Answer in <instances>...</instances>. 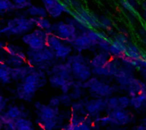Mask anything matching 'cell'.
<instances>
[{"mask_svg": "<svg viewBox=\"0 0 146 130\" xmlns=\"http://www.w3.org/2000/svg\"><path fill=\"white\" fill-rule=\"evenodd\" d=\"M46 83L45 74L41 70H33L25 77L21 79L16 88V94L19 99L31 101L38 89Z\"/></svg>", "mask_w": 146, "mask_h": 130, "instance_id": "cell-1", "label": "cell"}, {"mask_svg": "<svg viewBox=\"0 0 146 130\" xmlns=\"http://www.w3.org/2000/svg\"><path fill=\"white\" fill-rule=\"evenodd\" d=\"M38 113V123L45 130H53L58 121V112L56 108L50 105L36 103L35 105Z\"/></svg>", "mask_w": 146, "mask_h": 130, "instance_id": "cell-2", "label": "cell"}, {"mask_svg": "<svg viewBox=\"0 0 146 130\" xmlns=\"http://www.w3.org/2000/svg\"><path fill=\"white\" fill-rule=\"evenodd\" d=\"M34 22L31 18L16 17L9 20L5 27L2 29V33L10 35H25L30 32L34 27Z\"/></svg>", "mask_w": 146, "mask_h": 130, "instance_id": "cell-3", "label": "cell"}, {"mask_svg": "<svg viewBox=\"0 0 146 130\" xmlns=\"http://www.w3.org/2000/svg\"><path fill=\"white\" fill-rule=\"evenodd\" d=\"M27 58L28 62L32 66H45L48 64L51 63L56 57L54 52L48 46H46L40 49H29L27 51Z\"/></svg>", "mask_w": 146, "mask_h": 130, "instance_id": "cell-4", "label": "cell"}, {"mask_svg": "<svg viewBox=\"0 0 146 130\" xmlns=\"http://www.w3.org/2000/svg\"><path fill=\"white\" fill-rule=\"evenodd\" d=\"M68 63L71 66L73 77L80 81H86L91 76V70L85 63V59L81 55H74L68 58Z\"/></svg>", "mask_w": 146, "mask_h": 130, "instance_id": "cell-5", "label": "cell"}, {"mask_svg": "<svg viewBox=\"0 0 146 130\" xmlns=\"http://www.w3.org/2000/svg\"><path fill=\"white\" fill-rule=\"evenodd\" d=\"M48 34L49 33L47 32L38 28L25 34L21 39L23 43L30 48V49H40L47 46Z\"/></svg>", "mask_w": 146, "mask_h": 130, "instance_id": "cell-6", "label": "cell"}, {"mask_svg": "<svg viewBox=\"0 0 146 130\" xmlns=\"http://www.w3.org/2000/svg\"><path fill=\"white\" fill-rule=\"evenodd\" d=\"M76 30V27L71 23L59 22L51 25L49 33L53 34L62 40L70 43L77 36Z\"/></svg>", "mask_w": 146, "mask_h": 130, "instance_id": "cell-7", "label": "cell"}, {"mask_svg": "<svg viewBox=\"0 0 146 130\" xmlns=\"http://www.w3.org/2000/svg\"><path fill=\"white\" fill-rule=\"evenodd\" d=\"M47 46L54 52L56 58H66L72 51L71 47L66 44L63 40L50 33L48 34Z\"/></svg>", "mask_w": 146, "mask_h": 130, "instance_id": "cell-8", "label": "cell"}, {"mask_svg": "<svg viewBox=\"0 0 146 130\" xmlns=\"http://www.w3.org/2000/svg\"><path fill=\"white\" fill-rule=\"evenodd\" d=\"M70 43L74 49H76L79 51L90 49L92 46L96 44V43L89 36L88 31H85L82 34L77 35L76 37Z\"/></svg>", "mask_w": 146, "mask_h": 130, "instance_id": "cell-9", "label": "cell"}, {"mask_svg": "<svg viewBox=\"0 0 146 130\" xmlns=\"http://www.w3.org/2000/svg\"><path fill=\"white\" fill-rule=\"evenodd\" d=\"M42 2L47 14L53 18L59 17L64 11H66V8L60 3L58 0H42Z\"/></svg>", "mask_w": 146, "mask_h": 130, "instance_id": "cell-10", "label": "cell"}, {"mask_svg": "<svg viewBox=\"0 0 146 130\" xmlns=\"http://www.w3.org/2000/svg\"><path fill=\"white\" fill-rule=\"evenodd\" d=\"M49 82L52 87L62 89L64 94H67L71 87L74 84V82L67 80L57 75H50L49 77Z\"/></svg>", "mask_w": 146, "mask_h": 130, "instance_id": "cell-11", "label": "cell"}, {"mask_svg": "<svg viewBox=\"0 0 146 130\" xmlns=\"http://www.w3.org/2000/svg\"><path fill=\"white\" fill-rule=\"evenodd\" d=\"M50 74L60 76L69 81H73V77H74L71 71V66L68 62L65 64H58L54 66L53 68L50 70Z\"/></svg>", "mask_w": 146, "mask_h": 130, "instance_id": "cell-12", "label": "cell"}, {"mask_svg": "<svg viewBox=\"0 0 146 130\" xmlns=\"http://www.w3.org/2000/svg\"><path fill=\"white\" fill-rule=\"evenodd\" d=\"M110 117L111 118V123L115 125H124L130 121L129 113L124 109L121 108L112 111V112L110 114Z\"/></svg>", "mask_w": 146, "mask_h": 130, "instance_id": "cell-13", "label": "cell"}, {"mask_svg": "<svg viewBox=\"0 0 146 130\" xmlns=\"http://www.w3.org/2000/svg\"><path fill=\"white\" fill-rule=\"evenodd\" d=\"M23 110L16 106H11L7 108V110L3 111V112L0 115V119L2 120H9L15 121L20 118L24 117Z\"/></svg>", "mask_w": 146, "mask_h": 130, "instance_id": "cell-14", "label": "cell"}, {"mask_svg": "<svg viewBox=\"0 0 146 130\" xmlns=\"http://www.w3.org/2000/svg\"><path fill=\"white\" fill-rule=\"evenodd\" d=\"M107 106V101H104L102 99L92 100L88 101L86 104V109L90 114H96L102 111L104 107Z\"/></svg>", "mask_w": 146, "mask_h": 130, "instance_id": "cell-15", "label": "cell"}, {"mask_svg": "<svg viewBox=\"0 0 146 130\" xmlns=\"http://www.w3.org/2000/svg\"><path fill=\"white\" fill-rule=\"evenodd\" d=\"M14 127L15 130H35L33 123L24 117L15 120Z\"/></svg>", "mask_w": 146, "mask_h": 130, "instance_id": "cell-16", "label": "cell"}, {"mask_svg": "<svg viewBox=\"0 0 146 130\" xmlns=\"http://www.w3.org/2000/svg\"><path fill=\"white\" fill-rule=\"evenodd\" d=\"M27 12L32 17H46L48 15L45 9L38 6H34L32 4L27 8Z\"/></svg>", "mask_w": 146, "mask_h": 130, "instance_id": "cell-17", "label": "cell"}, {"mask_svg": "<svg viewBox=\"0 0 146 130\" xmlns=\"http://www.w3.org/2000/svg\"><path fill=\"white\" fill-rule=\"evenodd\" d=\"M32 19L36 26L49 33L51 27V23L45 17H32Z\"/></svg>", "mask_w": 146, "mask_h": 130, "instance_id": "cell-18", "label": "cell"}, {"mask_svg": "<svg viewBox=\"0 0 146 130\" xmlns=\"http://www.w3.org/2000/svg\"><path fill=\"white\" fill-rule=\"evenodd\" d=\"M17 9L12 0H0V13H5Z\"/></svg>", "mask_w": 146, "mask_h": 130, "instance_id": "cell-19", "label": "cell"}, {"mask_svg": "<svg viewBox=\"0 0 146 130\" xmlns=\"http://www.w3.org/2000/svg\"><path fill=\"white\" fill-rule=\"evenodd\" d=\"M106 63H107V55L105 53L99 54L92 60V66L93 67L104 66H106Z\"/></svg>", "mask_w": 146, "mask_h": 130, "instance_id": "cell-20", "label": "cell"}, {"mask_svg": "<svg viewBox=\"0 0 146 130\" xmlns=\"http://www.w3.org/2000/svg\"><path fill=\"white\" fill-rule=\"evenodd\" d=\"M107 107L110 109L111 111H114L115 109L120 108L119 107V99L118 98H111L107 101Z\"/></svg>", "mask_w": 146, "mask_h": 130, "instance_id": "cell-21", "label": "cell"}, {"mask_svg": "<svg viewBox=\"0 0 146 130\" xmlns=\"http://www.w3.org/2000/svg\"><path fill=\"white\" fill-rule=\"evenodd\" d=\"M12 2L15 4L17 9L27 8L28 6L31 5V3L29 0H12Z\"/></svg>", "mask_w": 146, "mask_h": 130, "instance_id": "cell-22", "label": "cell"}, {"mask_svg": "<svg viewBox=\"0 0 146 130\" xmlns=\"http://www.w3.org/2000/svg\"><path fill=\"white\" fill-rule=\"evenodd\" d=\"M119 99V107L121 109L126 108L130 104V100L127 97H121Z\"/></svg>", "mask_w": 146, "mask_h": 130, "instance_id": "cell-23", "label": "cell"}, {"mask_svg": "<svg viewBox=\"0 0 146 130\" xmlns=\"http://www.w3.org/2000/svg\"><path fill=\"white\" fill-rule=\"evenodd\" d=\"M8 100H6L3 96H0V115L3 112L6 108Z\"/></svg>", "mask_w": 146, "mask_h": 130, "instance_id": "cell-24", "label": "cell"}, {"mask_svg": "<svg viewBox=\"0 0 146 130\" xmlns=\"http://www.w3.org/2000/svg\"><path fill=\"white\" fill-rule=\"evenodd\" d=\"M98 122L102 126H106V125H108V124L111 123V118H110V116H108V117L102 118L98 119Z\"/></svg>", "mask_w": 146, "mask_h": 130, "instance_id": "cell-25", "label": "cell"}, {"mask_svg": "<svg viewBox=\"0 0 146 130\" xmlns=\"http://www.w3.org/2000/svg\"><path fill=\"white\" fill-rule=\"evenodd\" d=\"M61 99L58 98V97H53L50 102V106H51L52 107H55V108H57V106L60 105L61 103Z\"/></svg>", "mask_w": 146, "mask_h": 130, "instance_id": "cell-26", "label": "cell"}, {"mask_svg": "<svg viewBox=\"0 0 146 130\" xmlns=\"http://www.w3.org/2000/svg\"><path fill=\"white\" fill-rule=\"evenodd\" d=\"M136 130H146V127L145 126V125H142V126H139V127H138Z\"/></svg>", "mask_w": 146, "mask_h": 130, "instance_id": "cell-27", "label": "cell"}, {"mask_svg": "<svg viewBox=\"0 0 146 130\" xmlns=\"http://www.w3.org/2000/svg\"><path fill=\"white\" fill-rule=\"evenodd\" d=\"M0 34H2V29L0 28Z\"/></svg>", "mask_w": 146, "mask_h": 130, "instance_id": "cell-28", "label": "cell"}, {"mask_svg": "<svg viewBox=\"0 0 146 130\" xmlns=\"http://www.w3.org/2000/svg\"><path fill=\"white\" fill-rule=\"evenodd\" d=\"M145 127H146V123H145Z\"/></svg>", "mask_w": 146, "mask_h": 130, "instance_id": "cell-29", "label": "cell"}, {"mask_svg": "<svg viewBox=\"0 0 146 130\" xmlns=\"http://www.w3.org/2000/svg\"><path fill=\"white\" fill-rule=\"evenodd\" d=\"M29 1H31V0H29Z\"/></svg>", "mask_w": 146, "mask_h": 130, "instance_id": "cell-30", "label": "cell"}]
</instances>
